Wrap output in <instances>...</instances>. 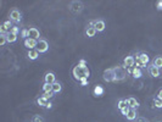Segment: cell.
<instances>
[{
  "mask_svg": "<svg viewBox=\"0 0 162 122\" xmlns=\"http://www.w3.org/2000/svg\"><path fill=\"white\" fill-rule=\"evenodd\" d=\"M96 33H98V30H96L95 27H94V21H91L90 24L85 28L84 34H85V37H88V38H93V37H95Z\"/></svg>",
  "mask_w": 162,
  "mask_h": 122,
  "instance_id": "9",
  "label": "cell"
},
{
  "mask_svg": "<svg viewBox=\"0 0 162 122\" xmlns=\"http://www.w3.org/2000/svg\"><path fill=\"white\" fill-rule=\"evenodd\" d=\"M127 100V104H128V106L131 108V109H138L139 108V101L135 99V98H128V99H125Z\"/></svg>",
  "mask_w": 162,
  "mask_h": 122,
  "instance_id": "16",
  "label": "cell"
},
{
  "mask_svg": "<svg viewBox=\"0 0 162 122\" xmlns=\"http://www.w3.org/2000/svg\"><path fill=\"white\" fill-rule=\"evenodd\" d=\"M157 99H160V100H162V88L158 90V93H157V97H156Z\"/></svg>",
  "mask_w": 162,
  "mask_h": 122,
  "instance_id": "35",
  "label": "cell"
},
{
  "mask_svg": "<svg viewBox=\"0 0 162 122\" xmlns=\"http://www.w3.org/2000/svg\"><path fill=\"white\" fill-rule=\"evenodd\" d=\"M51 108H52V103H50V101H49V103H48V105H46V109L49 110V109H51Z\"/></svg>",
  "mask_w": 162,
  "mask_h": 122,
  "instance_id": "36",
  "label": "cell"
},
{
  "mask_svg": "<svg viewBox=\"0 0 162 122\" xmlns=\"http://www.w3.org/2000/svg\"><path fill=\"white\" fill-rule=\"evenodd\" d=\"M73 76H75V79L76 81H81L82 78H89V76H90V71H89V69H88V66L87 67H81V66H76L75 69H73Z\"/></svg>",
  "mask_w": 162,
  "mask_h": 122,
  "instance_id": "1",
  "label": "cell"
},
{
  "mask_svg": "<svg viewBox=\"0 0 162 122\" xmlns=\"http://www.w3.org/2000/svg\"><path fill=\"white\" fill-rule=\"evenodd\" d=\"M94 27L98 32H104L105 28H106V24L103 20H96V21H94Z\"/></svg>",
  "mask_w": 162,
  "mask_h": 122,
  "instance_id": "14",
  "label": "cell"
},
{
  "mask_svg": "<svg viewBox=\"0 0 162 122\" xmlns=\"http://www.w3.org/2000/svg\"><path fill=\"white\" fill-rule=\"evenodd\" d=\"M32 122H44V118L39 115H34L33 117H32Z\"/></svg>",
  "mask_w": 162,
  "mask_h": 122,
  "instance_id": "29",
  "label": "cell"
},
{
  "mask_svg": "<svg viewBox=\"0 0 162 122\" xmlns=\"http://www.w3.org/2000/svg\"><path fill=\"white\" fill-rule=\"evenodd\" d=\"M83 9H84V5H83L82 2H72L70 4V10L73 14H79V12L83 11Z\"/></svg>",
  "mask_w": 162,
  "mask_h": 122,
  "instance_id": "7",
  "label": "cell"
},
{
  "mask_svg": "<svg viewBox=\"0 0 162 122\" xmlns=\"http://www.w3.org/2000/svg\"><path fill=\"white\" fill-rule=\"evenodd\" d=\"M21 38H23L24 40H26L27 38H29V29H27V28L21 29Z\"/></svg>",
  "mask_w": 162,
  "mask_h": 122,
  "instance_id": "25",
  "label": "cell"
},
{
  "mask_svg": "<svg viewBox=\"0 0 162 122\" xmlns=\"http://www.w3.org/2000/svg\"><path fill=\"white\" fill-rule=\"evenodd\" d=\"M104 92H105V89H104L103 85H95V88L93 89V94L95 97H103L104 95Z\"/></svg>",
  "mask_w": 162,
  "mask_h": 122,
  "instance_id": "17",
  "label": "cell"
},
{
  "mask_svg": "<svg viewBox=\"0 0 162 122\" xmlns=\"http://www.w3.org/2000/svg\"><path fill=\"white\" fill-rule=\"evenodd\" d=\"M44 82H45V83H49V84H54V83L56 82V76H55V73H54V72H48V73H45V76H44Z\"/></svg>",
  "mask_w": 162,
  "mask_h": 122,
  "instance_id": "15",
  "label": "cell"
},
{
  "mask_svg": "<svg viewBox=\"0 0 162 122\" xmlns=\"http://www.w3.org/2000/svg\"><path fill=\"white\" fill-rule=\"evenodd\" d=\"M48 103H49V100H46V99L43 98V97H39V98L37 99V104H38L40 108H46Z\"/></svg>",
  "mask_w": 162,
  "mask_h": 122,
  "instance_id": "23",
  "label": "cell"
},
{
  "mask_svg": "<svg viewBox=\"0 0 162 122\" xmlns=\"http://www.w3.org/2000/svg\"><path fill=\"white\" fill-rule=\"evenodd\" d=\"M29 38H33V39L39 40L40 39V32H39V29L36 28V27H30L29 28Z\"/></svg>",
  "mask_w": 162,
  "mask_h": 122,
  "instance_id": "13",
  "label": "cell"
},
{
  "mask_svg": "<svg viewBox=\"0 0 162 122\" xmlns=\"http://www.w3.org/2000/svg\"><path fill=\"white\" fill-rule=\"evenodd\" d=\"M79 83H81V85H88V83H89V81H88V78H82L81 81H79Z\"/></svg>",
  "mask_w": 162,
  "mask_h": 122,
  "instance_id": "32",
  "label": "cell"
},
{
  "mask_svg": "<svg viewBox=\"0 0 162 122\" xmlns=\"http://www.w3.org/2000/svg\"><path fill=\"white\" fill-rule=\"evenodd\" d=\"M10 32H11V33H14V34H17V36H18V33H20V28H18L17 26H14V27L11 28Z\"/></svg>",
  "mask_w": 162,
  "mask_h": 122,
  "instance_id": "31",
  "label": "cell"
},
{
  "mask_svg": "<svg viewBox=\"0 0 162 122\" xmlns=\"http://www.w3.org/2000/svg\"><path fill=\"white\" fill-rule=\"evenodd\" d=\"M6 43H8V39H6V34H0V45H2V47H4Z\"/></svg>",
  "mask_w": 162,
  "mask_h": 122,
  "instance_id": "28",
  "label": "cell"
},
{
  "mask_svg": "<svg viewBox=\"0 0 162 122\" xmlns=\"http://www.w3.org/2000/svg\"><path fill=\"white\" fill-rule=\"evenodd\" d=\"M135 65V57L133 55H127L123 59V67L124 69H132Z\"/></svg>",
  "mask_w": 162,
  "mask_h": 122,
  "instance_id": "6",
  "label": "cell"
},
{
  "mask_svg": "<svg viewBox=\"0 0 162 122\" xmlns=\"http://www.w3.org/2000/svg\"><path fill=\"white\" fill-rule=\"evenodd\" d=\"M103 78L106 82H116V75L113 69H106L103 73Z\"/></svg>",
  "mask_w": 162,
  "mask_h": 122,
  "instance_id": "5",
  "label": "cell"
},
{
  "mask_svg": "<svg viewBox=\"0 0 162 122\" xmlns=\"http://www.w3.org/2000/svg\"><path fill=\"white\" fill-rule=\"evenodd\" d=\"M17 34H14V33H11V32H9V33H6V39H8V43H15L16 40H17Z\"/></svg>",
  "mask_w": 162,
  "mask_h": 122,
  "instance_id": "22",
  "label": "cell"
},
{
  "mask_svg": "<svg viewBox=\"0 0 162 122\" xmlns=\"http://www.w3.org/2000/svg\"><path fill=\"white\" fill-rule=\"evenodd\" d=\"M127 72L128 73H131L133 76V78H141L143 76V72H141V69H138V67H132V69H127Z\"/></svg>",
  "mask_w": 162,
  "mask_h": 122,
  "instance_id": "11",
  "label": "cell"
},
{
  "mask_svg": "<svg viewBox=\"0 0 162 122\" xmlns=\"http://www.w3.org/2000/svg\"><path fill=\"white\" fill-rule=\"evenodd\" d=\"M9 17H10V21H11V22L20 23V22H21V20H22V14H21V11H20L18 9L14 8V9L10 11Z\"/></svg>",
  "mask_w": 162,
  "mask_h": 122,
  "instance_id": "3",
  "label": "cell"
},
{
  "mask_svg": "<svg viewBox=\"0 0 162 122\" xmlns=\"http://www.w3.org/2000/svg\"><path fill=\"white\" fill-rule=\"evenodd\" d=\"M36 49L39 51V54H44V53H46V51L49 50V43H48V40L40 38V39L38 40V45H37Z\"/></svg>",
  "mask_w": 162,
  "mask_h": 122,
  "instance_id": "8",
  "label": "cell"
},
{
  "mask_svg": "<svg viewBox=\"0 0 162 122\" xmlns=\"http://www.w3.org/2000/svg\"><path fill=\"white\" fill-rule=\"evenodd\" d=\"M54 92H44V93H43V98H45L46 100H49V99H51V98H54Z\"/></svg>",
  "mask_w": 162,
  "mask_h": 122,
  "instance_id": "27",
  "label": "cell"
},
{
  "mask_svg": "<svg viewBox=\"0 0 162 122\" xmlns=\"http://www.w3.org/2000/svg\"><path fill=\"white\" fill-rule=\"evenodd\" d=\"M78 66H81V67H87V61H85V60H81L79 63H78Z\"/></svg>",
  "mask_w": 162,
  "mask_h": 122,
  "instance_id": "34",
  "label": "cell"
},
{
  "mask_svg": "<svg viewBox=\"0 0 162 122\" xmlns=\"http://www.w3.org/2000/svg\"><path fill=\"white\" fill-rule=\"evenodd\" d=\"M156 9L158 11H162V0H158V2L156 3Z\"/></svg>",
  "mask_w": 162,
  "mask_h": 122,
  "instance_id": "33",
  "label": "cell"
},
{
  "mask_svg": "<svg viewBox=\"0 0 162 122\" xmlns=\"http://www.w3.org/2000/svg\"><path fill=\"white\" fill-rule=\"evenodd\" d=\"M42 89H43V93H44V92H52V84H49V83H45L44 82Z\"/></svg>",
  "mask_w": 162,
  "mask_h": 122,
  "instance_id": "26",
  "label": "cell"
},
{
  "mask_svg": "<svg viewBox=\"0 0 162 122\" xmlns=\"http://www.w3.org/2000/svg\"><path fill=\"white\" fill-rule=\"evenodd\" d=\"M23 44H24V47H26L28 50H33V49L37 48L38 40H37V39H33V38H27V39L23 42Z\"/></svg>",
  "mask_w": 162,
  "mask_h": 122,
  "instance_id": "10",
  "label": "cell"
},
{
  "mask_svg": "<svg viewBox=\"0 0 162 122\" xmlns=\"http://www.w3.org/2000/svg\"><path fill=\"white\" fill-rule=\"evenodd\" d=\"M148 72H149V75H150L151 77H155V78H157V77L161 76V71H160V69H157V67L154 66L152 64L149 65V67H148Z\"/></svg>",
  "mask_w": 162,
  "mask_h": 122,
  "instance_id": "12",
  "label": "cell"
},
{
  "mask_svg": "<svg viewBox=\"0 0 162 122\" xmlns=\"http://www.w3.org/2000/svg\"><path fill=\"white\" fill-rule=\"evenodd\" d=\"M135 60L139 61V63L143 65V67H146V66H149V64H150V57H149V55H148L146 53H144V51L138 53V54L135 55Z\"/></svg>",
  "mask_w": 162,
  "mask_h": 122,
  "instance_id": "2",
  "label": "cell"
},
{
  "mask_svg": "<svg viewBox=\"0 0 162 122\" xmlns=\"http://www.w3.org/2000/svg\"><path fill=\"white\" fill-rule=\"evenodd\" d=\"M117 108L119 109V111H122L123 109L128 108V104H127V100H124V99L119 100V101H118V104H117Z\"/></svg>",
  "mask_w": 162,
  "mask_h": 122,
  "instance_id": "24",
  "label": "cell"
},
{
  "mask_svg": "<svg viewBox=\"0 0 162 122\" xmlns=\"http://www.w3.org/2000/svg\"><path fill=\"white\" fill-rule=\"evenodd\" d=\"M61 90H62V84L60 83V82H55L54 84H52V92H54V94H59V93H61Z\"/></svg>",
  "mask_w": 162,
  "mask_h": 122,
  "instance_id": "21",
  "label": "cell"
},
{
  "mask_svg": "<svg viewBox=\"0 0 162 122\" xmlns=\"http://www.w3.org/2000/svg\"><path fill=\"white\" fill-rule=\"evenodd\" d=\"M113 70H115V75H116V82L123 81L128 73L123 66H116V67H113Z\"/></svg>",
  "mask_w": 162,
  "mask_h": 122,
  "instance_id": "4",
  "label": "cell"
},
{
  "mask_svg": "<svg viewBox=\"0 0 162 122\" xmlns=\"http://www.w3.org/2000/svg\"><path fill=\"white\" fill-rule=\"evenodd\" d=\"M125 117H127L128 121H134V120L138 117V112H137V110H135V109H131V110H129V112H128V115H127Z\"/></svg>",
  "mask_w": 162,
  "mask_h": 122,
  "instance_id": "19",
  "label": "cell"
},
{
  "mask_svg": "<svg viewBox=\"0 0 162 122\" xmlns=\"http://www.w3.org/2000/svg\"><path fill=\"white\" fill-rule=\"evenodd\" d=\"M152 65L156 66L157 69H162V56H161V55L154 57V60H152Z\"/></svg>",
  "mask_w": 162,
  "mask_h": 122,
  "instance_id": "20",
  "label": "cell"
},
{
  "mask_svg": "<svg viewBox=\"0 0 162 122\" xmlns=\"http://www.w3.org/2000/svg\"><path fill=\"white\" fill-rule=\"evenodd\" d=\"M154 104H155V106L157 108V109H162V100H160V99H155L154 100Z\"/></svg>",
  "mask_w": 162,
  "mask_h": 122,
  "instance_id": "30",
  "label": "cell"
},
{
  "mask_svg": "<svg viewBox=\"0 0 162 122\" xmlns=\"http://www.w3.org/2000/svg\"><path fill=\"white\" fill-rule=\"evenodd\" d=\"M27 57L29 60H37L39 57V51L37 49H33V50H28L27 53Z\"/></svg>",
  "mask_w": 162,
  "mask_h": 122,
  "instance_id": "18",
  "label": "cell"
}]
</instances>
